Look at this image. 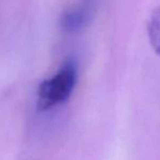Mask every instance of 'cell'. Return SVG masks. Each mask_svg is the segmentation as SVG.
<instances>
[{"instance_id":"7a4b0ae2","label":"cell","mask_w":160,"mask_h":160,"mask_svg":"<svg viewBox=\"0 0 160 160\" xmlns=\"http://www.w3.org/2000/svg\"><path fill=\"white\" fill-rule=\"evenodd\" d=\"M88 10L86 8H75L65 11L61 15L60 25L69 33L81 31L88 22Z\"/></svg>"},{"instance_id":"3957f363","label":"cell","mask_w":160,"mask_h":160,"mask_svg":"<svg viewBox=\"0 0 160 160\" xmlns=\"http://www.w3.org/2000/svg\"><path fill=\"white\" fill-rule=\"evenodd\" d=\"M147 35L152 48L156 55L160 56V6L150 13L147 22Z\"/></svg>"},{"instance_id":"6da1fadb","label":"cell","mask_w":160,"mask_h":160,"mask_svg":"<svg viewBox=\"0 0 160 160\" xmlns=\"http://www.w3.org/2000/svg\"><path fill=\"white\" fill-rule=\"evenodd\" d=\"M78 80V68L73 60H67L52 76L39 84L37 108L45 111L64 102L73 92Z\"/></svg>"}]
</instances>
